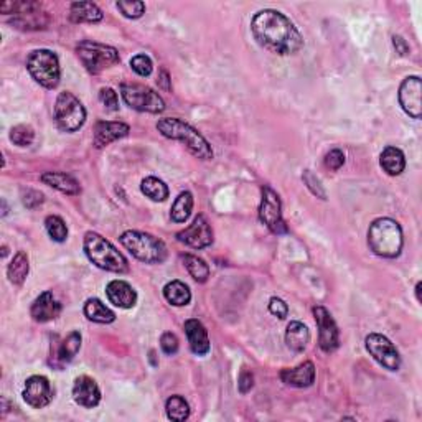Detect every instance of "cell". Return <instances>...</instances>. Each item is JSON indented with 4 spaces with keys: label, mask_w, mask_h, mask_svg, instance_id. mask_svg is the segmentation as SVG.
Here are the masks:
<instances>
[{
    "label": "cell",
    "mask_w": 422,
    "mask_h": 422,
    "mask_svg": "<svg viewBox=\"0 0 422 422\" xmlns=\"http://www.w3.org/2000/svg\"><path fill=\"white\" fill-rule=\"evenodd\" d=\"M251 32L256 41L279 56L295 55L304 46V37L284 13L264 8L251 20Z\"/></svg>",
    "instance_id": "obj_1"
},
{
    "label": "cell",
    "mask_w": 422,
    "mask_h": 422,
    "mask_svg": "<svg viewBox=\"0 0 422 422\" xmlns=\"http://www.w3.org/2000/svg\"><path fill=\"white\" fill-rule=\"evenodd\" d=\"M157 131L167 139L172 141H179L193 153L200 160H211L215 157L213 148L208 143V141L196 131L195 127H191L190 124L181 121L177 117H165L160 119L157 122Z\"/></svg>",
    "instance_id": "obj_2"
},
{
    "label": "cell",
    "mask_w": 422,
    "mask_h": 422,
    "mask_svg": "<svg viewBox=\"0 0 422 422\" xmlns=\"http://www.w3.org/2000/svg\"><path fill=\"white\" fill-rule=\"evenodd\" d=\"M402 244V229L395 219L378 218L369 224L368 246L376 256L395 259L401 254Z\"/></svg>",
    "instance_id": "obj_3"
},
{
    "label": "cell",
    "mask_w": 422,
    "mask_h": 422,
    "mask_svg": "<svg viewBox=\"0 0 422 422\" xmlns=\"http://www.w3.org/2000/svg\"><path fill=\"white\" fill-rule=\"evenodd\" d=\"M83 248L89 261L99 269L116 272V274H124V272L129 271L127 259L101 234L93 231L86 233Z\"/></svg>",
    "instance_id": "obj_4"
},
{
    "label": "cell",
    "mask_w": 422,
    "mask_h": 422,
    "mask_svg": "<svg viewBox=\"0 0 422 422\" xmlns=\"http://www.w3.org/2000/svg\"><path fill=\"white\" fill-rule=\"evenodd\" d=\"M119 241L134 257L146 264H162L167 259V246L164 241L142 231H126Z\"/></svg>",
    "instance_id": "obj_5"
},
{
    "label": "cell",
    "mask_w": 422,
    "mask_h": 422,
    "mask_svg": "<svg viewBox=\"0 0 422 422\" xmlns=\"http://www.w3.org/2000/svg\"><path fill=\"white\" fill-rule=\"evenodd\" d=\"M27 70L38 84L46 89H55L60 84L61 68L55 51L40 48L33 50L27 58Z\"/></svg>",
    "instance_id": "obj_6"
},
{
    "label": "cell",
    "mask_w": 422,
    "mask_h": 422,
    "mask_svg": "<svg viewBox=\"0 0 422 422\" xmlns=\"http://www.w3.org/2000/svg\"><path fill=\"white\" fill-rule=\"evenodd\" d=\"M76 55H78L84 70L91 75L103 73L104 70L111 68L121 61L116 48L91 40L79 41V45L76 46Z\"/></svg>",
    "instance_id": "obj_7"
},
{
    "label": "cell",
    "mask_w": 422,
    "mask_h": 422,
    "mask_svg": "<svg viewBox=\"0 0 422 422\" xmlns=\"http://www.w3.org/2000/svg\"><path fill=\"white\" fill-rule=\"evenodd\" d=\"M55 122L60 131L76 132L84 126L86 109L81 101L70 91L58 94L55 103Z\"/></svg>",
    "instance_id": "obj_8"
},
{
    "label": "cell",
    "mask_w": 422,
    "mask_h": 422,
    "mask_svg": "<svg viewBox=\"0 0 422 422\" xmlns=\"http://www.w3.org/2000/svg\"><path fill=\"white\" fill-rule=\"evenodd\" d=\"M121 96L129 108L139 113L160 114L165 111V103L160 94L152 88L137 83L121 84Z\"/></svg>",
    "instance_id": "obj_9"
},
{
    "label": "cell",
    "mask_w": 422,
    "mask_h": 422,
    "mask_svg": "<svg viewBox=\"0 0 422 422\" xmlns=\"http://www.w3.org/2000/svg\"><path fill=\"white\" fill-rule=\"evenodd\" d=\"M12 8V25L18 30H43L48 25V15L37 2H7L0 7L2 13Z\"/></svg>",
    "instance_id": "obj_10"
},
{
    "label": "cell",
    "mask_w": 422,
    "mask_h": 422,
    "mask_svg": "<svg viewBox=\"0 0 422 422\" xmlns=\"http://www.w3.org/2000/svg\"><path fill=\"white\" fill-rule=\"evenodd\" d=\"M262 200L259 205V219L274 234L287 233V224L282 218V203L279 195L271 186H262Z\"/></svg>",
    "instance_id": "obj_11"
},
{
    "label": "cell",
    "mask_w": 422,
    "mask_h": 422,
    "mask_svg": "<svg viewBox=\"0 0 422 422\" xmlns=\"http://www.w3.org/2000/svg\"><path fill=\"white\" fill-rule=\"evenodd\" d=\"M364 347L373 359L386 368L388 371H397L401 368V357L391 340L381 333H369L364 338Z\"/></svg>",
    "instance_id": "obj_12"
},
{
    "label": "cell",
    "mask_w": 422,
    "mask_h": 422,
    "mask_svg": "<svg viewBox=\"0 0 422 422\" xmlns=\"http://www.w3.org/2000/svg\"><path fill=\"white\" fill-rule=\"evenodd\" d=\"M314 316L316 327H319V345L325 353H332L340 345L338 327L335 324L333 316L322 305L314 307Z\"/></svg>",
    "instance_id": "obj_13"
},
{
    "label": "cell",
    "mask_w": 422,
    "mask_h": 422,
    "mask_svg": "<svg viewBox=\"0 0 422 422\" xmlns=\"http://www.w3.org/2000/svg\"><path fill=\"white\" fill-rule=\"evenodd\" d=\"M399 104L407 116L421 119L422 116V83L419 76H407L399 86Z\"/></svg>",
    "instance_id": "obj_14"
},
{
    "label": "cell",
    "mask_w": 422,
    "mask_h": 422,
    "mask_svg": "<svg viewBox=\"0 0 422 422\" xmlns=\"http://www.w3.org/2000/svg\"><path fill=\"white\" fill-rule=\"evenodd\" d=\"M177 241L193 249L208 248L213 243V229H211L208 219L203 215H198L188 228L177 233Z\"/></svg>",
    "instance_id": "obj_15"
},
{
    "label": "cell",
    "mask_w": 422,
    "mask_h": 422,
    "mask_svg": "<svg viewBox=\"0 0 422 422\" xmlns=\"http://www.w3.org/2000/svg\"><path fill=\"white\" fill-rule=\"evenodd\" d=\"M23 399L33 409H43V407L50 404L53 399V388L48 378L41 375L28 378L25 381V388H23Z\"/></svg>",
    "instance_id": "obj_16"
},
{
    "label": "cell",
    "mask_w": 422,
    "mask_h": 422,
    "mask_svg": "<svg viewBox=\"0 0 422 422\" xmlns=\"http://www.w3.org/2000/svg\"><path fill=\"white\" fill-rule=\"evenodd\" d=\"M61 314V304L55 299L50 290H45L33 300L30 315L38 324H46L55 320Z\"/></svg>",
    "instance_id": "obj_17"
},
{
    "label": "cell",
    "mask_w": 422,
    "mask_h": 422,
    "mask_svg": "<svg viewBox=\"0 0 422 422\" xmlns=\"http://www.w3.org/2000/svg\"><path fill=\"white\" fill-rule=\"evenodd\" d=\"M73 399L76 404L93 409L101 402V390L93 378L79 376L73 385Z\"/></svg>",
    "instance_id": "obj_18"
},
{
    "label": "cell",
    "mask_w": 422,
    "mask_h": 422,
    "mask_svg": "<svg viewBox=\"0 0 422 422\" xmlns=\"http://www.w3.org/2000/svg\"><path fill=\"white\" fill-rule=\"evenodd\" d=\"M131 127L124 122H113V121H99L94 126V146L96 148H103L109 143L119 141V139L129 136Z\"/></svg>",
    "instance_id": "obj_19"
},
{
    "label": "cell",
    "mask_w": 422,
    "mask_h": 422,
    "mask_svg": "<svg viewBox=\"0 0 422 422\" xmlns=\"http://www.w3.org/2000/svg\"><path fill=\"white\" fill-rule=\"evenodd\" d=\"M106 295L114 307L119 309H132L137 304V292L126 281H111L106 286Z\"/></svg>",
    "instance_id": "obj_20"
},
{
    "label": "cell",
    "mask_w": 422,
    "mask_h": 422,
    "mask_svg": "<svg viewBox=\"0 0 422 422\" xmlns=\"http://www.w3.org/2000/svg\"><path fill=\"white\" fill-rule=\"evenodd\" d=\"M185 333L186 338H188L190 348L191 352L198 357H205V354L210 353V338H208V332H206L205 325L196 319H190L185 322Z\"/></svg>",
    "instance_id": "obj_21"
},
{
    "label": "cell",
    "mask_w": 422,
    "mask_h": 422,
    "mask_svg": "<svg viewBox=\"0 0 422 422\" xmlns=\"http://www.w3.org/2000/svg\"><path fill=\"white\" fill-rule=\"evenodd\" d=\"M281 380L292 388H309L315 381V366L312 362H305L290 369H282Z\"/></svg>",
    "instance_id": "obj_22"
},
{
    "label": "cell",
    "mask_w": 422,
    "mask_h": 422,
    "mask_svg": "<svg viewBox=\"0 0 422 422\" xmlns=\"http://www.w3.org/2000/svg\"><path fill=\"white\" fill-rule=\"evenodd\" d=\"M40 180L45 185L51 186V188L58 190L65 195L75 196L81 193V186L78 181L71 175L65 174V172H45V174L40 177Z\"/></svg>",
    "instance_id": "obj_23"
},
{
    "label": "cell",
    "mask_w": 422,
    "mask_h": 422,
    "mask_svg": "<svg viewBox=\"0 0 422 422\" xmlns=\"http://www.w3.org/2000/svg\"><path fill=\"white\" fill-rule=\"evenodd\" d=\"M103 17V11L93 2H73L70 7V18L75 23H98Z\"/></svg>",
    "instance_id": "obj_24"
},
{
    "label": "cell",
    "mask_w": 422,
    "mask_h": 422,
    "mask_svg": "<svg viewBox=\"0 0 422 422\" xmlns=\"http://www.w3.org/2000/svg\"><path fill=\"white\" fill-rule=\"evenodd\" d=\"M380 164L383 167V170H385L388 175L397 177V175H401L406 169V157H404V153H402L401 148L390 146L381 152Z\"/></svg>",
    "instance_id": "obj_25"
},
{
    "label": "cell",
    "mask_w": 422,
    "mask_h": 422,
    "mask_svg": "<svg viewBox=\"0 0 422 422\" xmlns=\"http://www.w3.org/2000/svg\"><path fill=\"white\" fill-rule=\"evenodd\" d=\"M310 342V332L302 322H290L286 330V343L292 352L300 353Z\"/></svg>",
    "instance_id": "obj_26"
},
{
    "label": "cell",
    "mask_w": 422,
    "mask_h": 422,
    "mask_svg": "<svg viewBox=\"0 0 422 422\" xmlns=\"http://www.w3.org/2000/svg\"><path fill=\"white\" fill-rule=\"evenodd\" d=\"M84 315L86 319L89 320V322L94 324H113L114 320H116V314L109 309V307H106V304H103L99 299H88L84 304Z\"/></svg>",
    "instance_id": "obj_27"
},
{
    "label": "cell",
    "mask_w": 422,
    "mask_h": 422,
    "mask_svg": "<svg viewBox=\"0 0 422 422\" xmlns=\"http://www.w3.org/2000/svg\"><path fill=\"white\" fill-rule=\"evenodd\" d=\"M164 297L170 305L184 307L190 304L191 292L188 286L184 284L181 281H172L164 287Z\"/></svg>",
    "instance_id": "obj_28"
},
{
    "label": "cell",
    "mask_w": 422,
    "mask_h": 422,
    "mask_svg": "<svg viewBox=\"0 0 422 422\" xmlns=\"http://www.w3.org/2000/svg\"><path fill=\"white\" fill-rule=\"evenodd\" d=\"M28 271H30V264H28L27 252L18 251L15 256H13L12 262L8 264V269H7L8 281H11L13 286H22L27 279Z\"/></svg>",
    "instance_id": "obj_29"
},
{
    "label": "cell",
    "mask_w": 422,
    "mask_h": 422,
    "mask_svg": "<svg viewBox=\"0 0 422 422\" xmlns=\"http://www.w3.org/2000/svg\"><path fill=\"white\" fill-rule=\"evenodd\" d=\"M81 342H83V338H81V333L79 332H71L68 337H66L63 342L60 343L58 350H56L55 359H58L61 364L70 363L71 359H73L76 354L79 353Z\"/></svg>",
    "instance_id": "obj_30"
},
{
    "label": "cell",
    "mask_w": 422,
    "mask_h": 422,
    "mask_svg": "<svg viewBox=\"0 0 422 422\" xmlns=\"http://www.w3.org/2000/svg\"><path fill=\"white\" fill-rule=\"evenodd\" d=\"M191 210H193V195L190 191H181L177 196L170 210V218L175 223H185L190 218Z\"/></svg>",
    "instance_id": "obj_31"
},
{
    "label": "cell",
    "mask_w": 422,
    "mask_h": 422,
    "mask_svg": "<svg viewBox=\"0 0 422 422\" xmlns=\"http://www.w3.org/2000/svg\"><path fill=\"white\" fill-rule=\"evenodd\" d=\"M141 190L142 193L151 198L152 201H165L169 198V186L165 185V181H162L157 177H147V179L142 180L141 184Z\"/></svg>",
    "instance_id": "obj_32"
},
{
    "label": "cell",
    "mask_w": 422,
    "mask_h": 422,
    "mask_svg": "<svg viewBox=\"0 0 422 422\" xmlns=\"http://www.w3.org/2000/svg\"><path fill=\"white\" fill-rule=\"evenodd\" d=\"M181 261H184V266L186 267V271L190 272V276L193 277L196 282L208 281L210 267L203 259H200L198 256H193V254H184V256H181Z\"/></svg>",
    "instance_id": "obj_33"
},
{
    "label": "cell",
    "mask_w": 422,
    "mask_h": 422,
    "mask_svg": "<svg viewBox=\"0 0 422 422\" xmlns=\"http://www.w3.org/2000/svg\"><path fill=\"white\" fill-rule=\"evenodd\" d=\"M165 411H167V417L170 421H177L181 422L190 417V406L188 402L185 401V397H181L179 395L170 396L165 402Z\"/></svg>",
    "instance_id": "obj_34"
},
{
    "label": "cell",
    "mask_w": 422,
    "mask_h": 422,
    "mask_svg": "<svg viewBox=\"0 0 422 422\" xmlns=\"http://www.w3.org/2000/svg\"><path fill=\"white\" fill-rule=\"evenodd\" d=\"M45 228L53 241L63 243L66 241V238H68V226H66L63 218L56 217V215H51V217L45 219Z\"/></svg>",
    "instance_id": "obj_35"
},
{
    "label": "cell",
    "mask_w": 422,
    "mask_h": 422,
    "mask_svg": "<svg viewBox=\"0 0 422 422\" xmlns=\"http://www.w3.org/2000/svg\"><path fill=\"white\" fill-rule=\"evenodd\" d=\"M35 139V131L32 126L27 124H20V126L12 127L11 131V141L18 147H28Z\"/></svg>",
    "instance_id": "obj_36"
},
{
    "label": "cell",
    "mask_w": 422,
    "mask_h": 422,
    "mask_svg": "<svg viewBox=\"0 0 422 422\" xmlns=\"http://www.w3.org/2000/svg\"><path fill=\"white\" fill-rule=\"evenodd\" d=\"M117 11L122 13L126 18H132V20H136V18H141L143 13H146V4L141 2V0H121V2L116 4Z\"/></svg>",
    "instance_id": "obj_37"
},
{
    "label": "cell",
    "mask_w": 422,
    "mask_h": 422,
    "mask_svg": "<svg viewBox=\"0 0 422 422\" xmlns=\"http://www.w3.org/2000/svg\"><path fill=\"white\" fill-rule=\"evenodd\" d=\"M302 179H304V184L307 185V188L312 191V195H315L316 198L320 200H327V191H325L322 181H320V179L314 174V172L305 170L304 175H302Z\"/></svg>",
    "instance_id": "obj_38"
},
{
    "label": "cell",
    "mask_w": 422,
    "mask_h": 422,
    "mask_svg": "<svg viewBox=\"0 0 422 422\" xmlns=\"http://www.w3.org/2000/svg\"><path fill=\"white\" fill-rule=\"evenodd\" d=\"M131 68L134 71H136V73L139 76H142V78H147V76L152 75L153 63H152V60L148 58L147 55H143V53H141V55H136L131 60Z\"/></svg>",
    "instance_id": "obj_39"
},
{
    "label": "cell",
    "mask_w": 422,
    "mask_h": 422,
    "mask_svg": "<svg viewBox=\"0 0 422 422\" xmlns=\"http://www.w3.org/2000/svg\"><path fill=\"white\" fill-rule=\"evenodd\" d=\"M99 101L108 111L116 113L119 109V98L117 93L113 88H103L99 91Z\"/></svg>",
    "instance_id": "obj_40"
},
{
    "label": "cell",
    "mask_w": 422,
    "mask_h": 422,
    "mask_svg": "<svg viewBox=\"0 0 422 422\" xmlns=\"http://www.w3.org/2000/svg\"><path fill=\"white\" fill-rule=\"evenodd\" d=\"M160 348L162 352L169 357H174V354L179 352V338H177L175 333L172 332H165L160 337Z\"/></svg>",
    "instance_id": "obj_41"
},
{
    "label": "cell",
    "mask_w": 422,
    "mask_h": 422,
    "mask_svg": "<svg viewBox=\"0 0 422 422\" xmlns=\"http://www.w3.org/2000/svg\"><path fill=\"white\" fill-rule=\"evenodd\" d=\"M345 164V153L340 148H333L325 155V167L330 170L337 172L343 167Z\"/></svg>",
    "instance_id": "obj_42"
},
{
    "label": "cell",
    "mask_w": 422,
    "mask_h": 422,
    "mask_svg": "<svg viewBox=\"0 0 422 422\" xmlns=\"http://www.w3.org/2000/svg\"><path fill=\"white\" fill-rule=\"evenodd\" d=\"M269 312L272 315L279 316V319H286L287 315H289V307L279 297H272L269 300Z\"/></svg>",
    "instance_id": "obj_43"
},
{
    "label": "cell",
    "mask_w": 422,
    "mask_h": 422,
    "mask_svg": "<svg viewBox=\"0 0 422 422\" xmlns=\"http://www.w3.org/2000/svg\"><path fill=\"white\" fill-rule=\"evenodd\" d=\"M254 386V376L251 371H248V369H243L241 375H239V380H238V390L241 395H246V392H249L252 390Z\"/></svg>",
    "instance_id": "obj_44"
},
{
    "label": "cell",
    "mask_w": 422,
    "mask_h": 422,
    "mask_svg": "<svg viewBox=\"0 0 422 422\" xmlns=\"http://www.w3.org/2000/svg\"><path fill=\"white\" fill-rule=\"evenodd\" d=\"M43 203V195L40 193V191L37 190H27V195L23 196V205L27 206V208H37L38 205Z\"/></svg>",
    "instance_id": "obj_45"
},
{
    "label": "cell",
    "mask_w": 422,
    "mask_h": 422,
    "mask_svg": "<svg viewBox=\"0 0 422 422\" xmlns=\"http://www.w3.org/2000/svg\"><path fill=\"white\" fill-rule=\"evenodd\" d=\"M392 45H395V48H396V53H399L401 56L409 55L411 48H409V45H407V41L402 37H399V35L392 37Z\"/></svg>",
    "instance_id": "obj_46"
},
{
    "label": "cell",
    "mask_w": 422,
    "mask_h": 422,
    "mask_svg": "<svg viewBox=\"0 0 422 422\" xmlns=\"http://www.w3.org/2000/svg\"><path fill=\"white\" fill-rule=\"evenodd\" d=\"M169 73H167V71L164 70L162 71V75H160V78H158V84L162 86V88L164 89H167V91H170V84H169Z\"/></svg>",
    "instance_id": "obj_47"
},
{
    "label": "cell",
    "mask_w": 422,
    "mask_h": 422,
    "mask_svg": "<svg viewBox=\"0 0 422 422\" xmlns=\"http://www.w3.org/2000/svg\"><path fill=\"white\" fill-rule=\"evenodd\" d=\"M421 287H422L421 282H417V284H416V299H417V302H421Z\"/></svg>",
    "instance_id": "obj_48"
}]
</instances>
